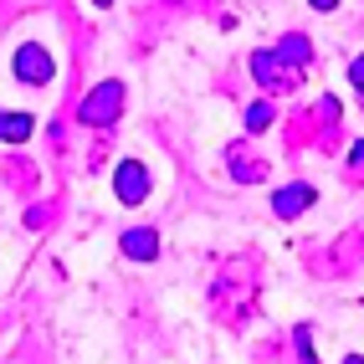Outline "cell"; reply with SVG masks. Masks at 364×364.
<instances>
[{
	"mask_svg": "<svg viewBox=\"0 0 364 364\" xmlns=\"http://www.w3.org/2000/svg\"><path fill=\"white\" fill-rule=\"evenodd\" d=\"M118 108H124V87H118V82H103V87L77 108V118H82V124H113Z\"/></svg>",
	"mask_w": 364,
	"mask_h": 364,
	"instance_id": "obj_1",
	"label": "cell"
},
{
	"mask_svg": "<svg viewBox=\"0 0 364 364\" xmlns=\"http://www.w3.org/2000/svg\"><path fill=\"white\" fill-rule=\"evenodd\" d=\"M113 185H118V200L124 205H139L144 196H149V169H144L139 159H124L118 175H113Z\"/></svg>",
	"mask_w": 364,
	"mask_h": 364,
	"instance_id": "obj_2",
	"label": "cell"
},
{
	"mask_svg": "<svg viewBox=\"0 0 364 364\" xmlns=\"http://www.w3.org/2000/svg\"><path fill=\"white\" fill-rule=\"evenodd\" d=\"M16 77L21 82H46V77H52V57H46V46H21V52H16Z\"/></svg>",
	"mask_w": 364,
	"mask_h": 364,
	"instance_id": "obj_3",
	"label": "cell"
},
{
	"mask_svg": "<svg viewBox=\"0 0 364 364\" xmlns=\"http://www.w3.org/2000/svg\"><path fill=\"white\" fill-rule=\"evenodd\" d=\"M313 196H318L313 185H287V190H277V196H272V210L282 215V221H293L298 210H308V205H313Z\"/></svg>",
	"mask_w": 364,
	"mask_h": 364,
	"instance_id": "obj_4",
	"label": "cell"
},
{
	"mask_svg": "<svg viewBox=\"0 0 364 364\" xmlns=\"http://www.w3.org/2000/svg\"><path fill=\"white\" fill-rule=\"evenodd\" d=\"M118 247H124V257H134V262H154L159 257V231L139 226V231H129L124 241H118Z\"/></svg>",
	"mask_w": 364,
	"mask_h": 364,
	"instance_id": "obj_5",
	"label": "cell"
},
{
	"mask_svg": "<svg viewBox=\"0 0 364 364\" xmlns=\"http://www.w3.org/2000/svg\"><path fill=\"white\" fill-rule=\"evenodd\" d=\"M31 134H36L31 113H0V139H6V144H26Z\"/></svg>",
	"mask_w": 364,
	"mask_h": 364,
	"instance_id": "obj_6",
	"label": "cell"
},
{
	"mask_svg": "<svg viewBox=\"0 0 364 364\" xmlns=\"http://www.w3.org/2000/svg\"><path fill=\"white\" fill-rule=\"evenodd\" d=\"M267 124H272V108H267V103H257V108L247 113V129L257 134V129H267Z\"/></svg>",
	"mask_w": 364,
	"mask_h": 364,
	"instance_id": "obj_7",
	"label": "cell"
},
{
	"mask_svg": "<svg viewBox=\"0 0 364 364\" xmlns=\"http://www.w3.org/2000/svg\"><path fill=\"white\" fill-rule=\"evenodd\" d=\"M293 338H298V364H318V359H313V344H308V328H298Z\"/></svg>",
	"mask_w": 364,
	"mask_h": 364,
	"instance_id": "obj_8",
	"label": "cell"
},
{
	"mask_svg": "<svg viewBox=\"0 0 364 364\" xmlns=\"http://www.w3.org/2000/svg\"><path fill=\"white\" fill-rule=\"evenodd\" d=\"M349 77H354V87H359V92H364V57H359V62H354V67H349Z\"/></svg>",
	"mask_w": 364,
	"mask_h": 364,
	"instance_id": "obj_9",
	"label": "cell"
},
{
	"mask_svg": "<svg viewBox=\"0 0 364 364\" xmlns=\"http://www.w3.org/2000/svg\"><path fill=\"white\" fill-rule=\"evenodd\" d=\"M344 364H364V359H359V354H349V359H344Z\"/></svg>",
	"mask_w": 364,
	"mask_h": 364,
	"instance_id": "obj_10",
	"label": "cell"
}]
</instances>
